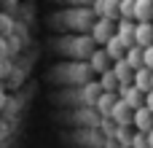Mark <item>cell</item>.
<instances>
[{
    "instance_id": "cell-8",
    "label": "cell",
    "mask_w": 153,
    "mask_h": 148,
    "mask_svg": "<svg viewBox=\"0 0 153 148\" xmlns=\"http://www.w3.org/2000/svg\"><path fill=\"white\" fill-rule=\"evenodd\" d=\"M134 43L143 46V49L153 43V22H137V27H134Z\"/></svg>"
},
{
    "instance_id": "cell-20",
    "label": "cell",
    "mask_w": 153,
    "mask_h": 148,
    "mask_svg": "<svg viewBox=\"0 0 153 148\" xmlns=\"http://www.w3.org/2000/svg\"><path fill=\"white\" fill-rule=\"evenodd\" d=\"M145 138H148V148H153V129H151V132H145Z\"/></svg>"
},
{
    "instance_id": "cell-9",
    "label": "cell",
    "mask_w": 153,
    "mask_h": 148,
    "mask_svg": "<svg viewBox=\"0 0 153 148\" xmlns=\"http://www.w3.org/2000/svg\"><path fill=\"white\" fill-rule=\"evenodd\" d=\"M134 86L140 89V92H151L153 89V70L151 67H137L134 70Z\"/></svg>"
},
{
    "instance_id": "cell-15",
    "label": "cell",
    "mask_w": 153,
    "mask_h": 148,
    "mask_svg": "<svg viewBox=\"0 0 153 148\" xmlns=\"http://www.w3.org/2000/svg\"><path fill=\"white\" fill-rule=\"evenodd\" d=\"M100 94H102V86H100V84H86V86H83V100H86L89 105H97Z\"/></svg>"
},
{
    "instance_id": "cell-18",
    "label": "cell",
    "mask_w": 153,
    "mask_h": 148,
    "mask_svg": "<svg viewBox=\"0 0 153 148\" xmlns=\"http://www.w3.org/2000/svg\"><path fill=\"white\" fill-rule=\"evenodd\" d=\"M143 65L153 70V43H151V46H145V54H143Z\"/></svg>"
},
{
    "instance_id": "cell-5",
    "label": "cell",
    "mask_w": 153,
    "mask_h": 148,
    "mask_svg": "<svg viewBox=\"0 0 153 148\" xmlns=\"http://www.w3.org/2000/svg\"><path fill=\"white\" fill-rule=\"evenodd\" d=\"M113 73H116V78H118L121 86L134 84V67H132L126 59H116V62H113Z\"/></svg>"
},
{
    "instance_id": "cell-14",
    "label": "cell",
    "mask_w": 153,
    "mask_h": 148,
    "mask_svg": "<svg viewBox=\"0 0 153 148\" xmlns=\"http://www.w3.org/2000/svg\"><path fill=\"white\" fill-rule=\"evenodd\" d=\"M100 75H102V78H100L102 92H118V89H121V84H118V78H116L113 67H110V70H105V73H100Z\"/></svg>"
},
{
    "instance_id": "cell-17",
    "label": "cell",
    "mask_w": 153,
    "mask_h": 148,
    "mask_svg": "<svg viewBox=\"0 0 153 148\" xmlns=\"http://www.w3.org/2000/svg\"><path fill=\"white\" fill-rule=\"evenodd\" d=\"M132 148H148V138H145V132H137V135L132 138Z\"/></svg>"
},
{
    "instance_id": "cell-16",
    "label": "cell",
    "mask_w": 153,
    "mask_h": 148,
    "mask_svg": "<svg viewBox=\"0 0 153 148\" xmlns=\"http://www.w3.org/2000/svg\"><path fill=\"white\" fill-rule=\"evenodd\" d=\"M118 13L121 19H134V0H118Z\"/></svg>"
},
{
    "instance_id": "cell-11",
    "label": "cell",
    "mask_w": 153,
    "mask_h": 148,
    "mask_svg": "<svg viewBox=\"0 0 153 148\" xmlns=\"http://www.w3.org/2000/svg\"><path fill=\"white\" fill-rule=\"evenodd\" d=\"M116 102H118V92H102V94H100V100H97V108H100V113H102V116H110Z\"/></svg>"
},
{
    "instance_id": "cell-4",
    "label": "cell",
    "mask_w": 153,
    "mask_h": 148,
    "mask_svg": "<svg viewBox=\"0 0 153 148\" xmlns=\"http://www.w3.org/2000/svg\"><path fill=\"white\" fill-rule=\"evenodd\" d=\"M134 27H137L134 19H121V22L116 24V35L121 38V43H124L126 49L134 46Z\"/></svg>"
},
{
    "instance_id": "cell-7",
    "label": "cell",
    "mask_w": 153,
    "mask_h": 148,
    "mask_svg": "<svg viewBox=\"0 0 153 148\" xmlns=\"http://www.w3.org/2000/svg\"><path fill=\"white\" fill-rule=\"evenodd\" d=\"M134 129L137 132H151L153 129V111H148L145 105H140L134 111Z\"/></svg>"
},
{
    "instance_id": "cell-2",
    "label": "cell",
    "mask_w": 153,
    "mask_h": 148,
    "mask_svg": "<svg viewBox=\"0 0 153 148\" xmlns=\"http://www.w3.org/2000/svg\"><path fill=\"white\" fill-rule=\"evenodd\" d=\"M118 97H121V100H124L129 108H134V111H137L140 105H145V92H140L134 84H126V86H121V89H118Z\"/></svg>"
},
{
    "instance_id": "cell-3",
    "label": "cell",
    "mask_w": 153,
    "mask_h": 148,
    "mask_svg": "<svg viewBox=\"0 0 153 148\" xmlns=\"http://www.w3.org/2000/svg\"><path fill=\"white\" fill-rule=\"evenodd\" d=\"M113 35H116V24H113V19L102 16V19L94 24V40H97V43H108Z\"/></svg>"
},
{
    "instance_id": "cell-12",
    "label": "cell",
    "mask_w": 153,
    "mask_h": 148,
    "mask_svg": "<svg viewBox=\"0 0 153 148\" xmlns=\"http://www.w3.org/2000/svg\"><path fill=\"white\" fill-rule=\"evenodd\" d=\"M105 51H108V57L116 62V59H124V54H126V46L121 43V38H118V35H113V38L105 43Z\"/></svg>"
},
{
    "instance_id": "cell-10",
    "label": "cell",
    "mask_w": 153,
    "mask_h": 148,
    "mask_svg": "<svg viewBox=\"0 0 153 148\" xmlns=\"http://www.w3.org/2000/svg\"><path fill=\"white\" fill-rule=\"evenodd\" d=\"M134 22H153V0H134Z\"/></svg>"
},
{
    "instance_id": "cell-21",
    "label": "cell",
    "mask_w": 153,
    "mask_h": 148,
    "mask_svg": "<svg viewBox=\"0 0 153 148\" xmlns=\"http://www.w3.org/2000/svg\"><path fill=\"white\" fill-rule=\"evenodd\" d=\"M124 148H132V146H124Z\"/></svg>"
},
{
    "instance_id": "cell-6",
    "label": "cell",
    "mask_w": 153,
    "mask_h": 148,
    "mask_svg": "<svg viewBox=\"0 0 153 148\" xmlns=\"http://www.w3.org/2000/svg\"><path fill=\"white\" fill-rule=\"evenodd\" d=\"M89 65H91V70H94V73H105V70H110V67H113V59L108 57V51H105V49H97V51H91Z\"/></svg>"
},
{
    "instance_id": "cell-13",
    "label": "cell",
    "mask_w": 153,
    "mask_h": 148,
    "mask_svg": "<svg viewBox=\"0 0 153 148\" xmlns=\"http://www.w3.org/2000/svg\"><path fill=\"white\" fill-rule=\"evenodd\" d=\"M143 54H145V49L134 43V46H129V49H126L124 59H126V62H129V65H132V67L137 70V67H143Z\"/></svg>"
},
{
    "instance_id": "cell-1",
    "label": "cell",
    "mask_w": 153,
    "mask_h": 148,
    "mask_svg": "<svg viewBox=\"0 0 153 148\" xmlns=\"http://www.w3.org/2000/svg\"><path fill=\"white\" fill-rule=\"evenodd\" d=\"M110 119H113L118 127H134V108H129V105H126V102L118 97V102L113 105Z\"/></svg>"
},
{
    "instance_id": "cell-19",
    "label": "cell",
    "mask_w": 153,
    "mask_h": 148,
    "mask_svg": "<svg viewBox=\"0 0 153 148\" xmlns=\"http://www.w3.org/2000/svg\"><path fill=\"white\" fill-rule=\"evenodd\" d=\"M145 108L153 111V89H151V92H145Z\"/></svg>"
}]
</instances>
